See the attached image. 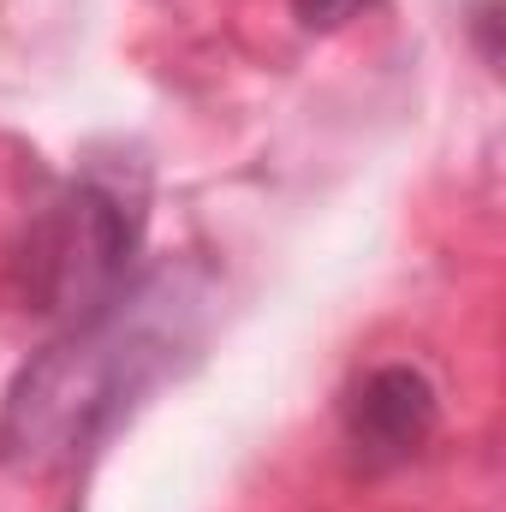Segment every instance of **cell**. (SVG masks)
Segmentation results:
<instances>
[{
    "mask_svg": "<svg viewBox=\"0 0 506 512\" xmlns=\"http://www.w3.org/2000/svg\"><path fill=\"white\" fill-rule=\"evenodd\" d=\"M346 447L364 471H399L423 459L441 435V387L417 364H376L340 399Z\"/></svg>",
    "mask_w": 506,
    "mask_h": 512,
    "instance_id": "obj_3",
    "label": "cell"
},
{
    "mask_svg": "<svg viewBox=\"0 0 506 512\" xmlns=\"http://www.w3.org/2000/svg\"><path fill=\"white\" fill-rule=\"evenodd\" d=\"M143 245V209L108 179L60 185L24 227L18 286L24 304L60 328L102 322L126 298L131 262Z\"/></svg>",
    "mask_w": 506,
    "mask_h": 512,
    "instance_id": "obj_2",
    "label": "cell"
},
{
    "mask_svg": "<svg viewBox=\"0 0 506 512\" xmlns=\"http://www.w3.org/2000/svg\"><path fill=\"white\" fill-rule=\"evenodd\" d=\"M173 340L149 322H126V298L84 328H66L36 352L0 405V465L48 471L96 447L143 387L161 376Z\"/></svg>",
    "mask_w": 506,
    "mask_h": 512,
    "instance_id": "obj_1",
    "label": "cell"
},
{
    "mask_svg": "<svg viewBox=\"0 0 506 512\" xmlns=\"http://www.w3.org/2000/svg\"><path fill=\"white\" fill-rule=\"evenodd\" d=\"M381 0H292V18L310 30V36H334L346 24H358L364 12H376Z\"/></svg>",
    "mask_w": 506,
    "mask_h": 512,
    "instance_id": "obj_4",
    "label": "cell"
}]
</instances>
